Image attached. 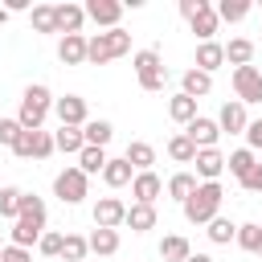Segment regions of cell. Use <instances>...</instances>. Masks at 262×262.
<instances>
[{
  "label": "cell",
  "mask_w": 262,
  "mask_h": 262,
  "mask_svg": "<svg viewBox=\"0 0 262 262\" xmlns=\"http://www.w3.org/2000/svg\"><path fill=\"white\" fill-rule=\"evenodd\" d=\"M242 188H246V192H262V164H254V172L242 180Z\"/></svg>",
  "instance_id": "f6af8a7d"
},
{
  "label": "cell",
  "mask_w": 262,
  "mask_h": 262,
  "mask_svg": "<svg viewBox=\"0 0 262 262\" xmlns=\"http://www.w3.org/2000/svg\"><path fill=\"white\" fill-rule=\"evenodd\" d=\"M53 151H57L53 131H37V135H33V160H49Z\"/></svg>",
  "instance_id": "f35d334b"
},
{
  "label": "cell",
  "mask_w": 262,
  "mask_h": 262,
  "mask_svg": "<svg viewBox=\"0 0 262 262\" xmlns=\"http://www.w3.org/2000/svg\"><path fill=\"white\" fill-rule=\"evenodd\" d=\"M127 225V205L119 196H98L94 201V229H119Z\"/></svg>",
  "instance_id": "9c48e42d"
},
{
  "label": "cell",
  "mask_w": 262,
  "mask_h": 262,
  "mask_svg": "<svg viewBox=\"0 0 262 262\" xmlns=\"http://www.w3.org/2000/svg\"><path fill=\"white\" fill-rule=\"evenodd\" d=\"M168 156H172L176 164H192V160H196V147H192V139H188L184 131H176V135L168 139Z\"/></svg>",
  "instance_id": "836d02e7"
},
{
  "label": "cell",
  "mask_w": 262,
  "mask_h": 262,
  "mask_svg": "<svg viewBox=\"0 0 262 262\" xmlns=\"http://www.w3.org/2000/svg\"><path fill=\"white\" fill-rule=\"evenodd\" d=\"M86 254H90V242H86L82 233H66L61 258H66V262H86Z\"/></svg>",
  "instance_id": "d590c367"
},
{
  "label": "cell",
  "mask_w": 262,
  "mask_h": 262,
  "mask_svg": "<svg viewBox=\"0 0 262 262\" xmlns=\"http://www.w3.org/2000/svg\"><path fill=\"white\" fill-rule=\"evenodd\" d=\"M188 29L196 33V41H213V33L221 29V16H217V4L201 0V8L188 16Z\"/></svg>",
  "instance_id": "8fae6325"
},
{
  "label": "cell",
  "mask_w": 262,
  "mask_h": 262,
  "mask_svg": "<svg viewBox=\"0 0 262 262\" xmlns=\"http://www.w3.org/2000/svg\"><path fill=\"white\" fill-rule=\"evenodd\" d=\"M20 131H25V127H20L16 119H0V143H4V147H12V143L20 139Z\"/></svg>",
  "instance_id": "60d3db41"
},
{
  "label": "cell",
  "mask_w": 262,
  "mask_h": 262,
  "mask_svg": "<svg viewBox=\"0 0 262 262\" xmlns=\"http://www.w3.org/2000/svg\"><path fill=\"white\" fill-rule=\"evenodd\" d=\"M41 233H45V201L33 196V192H25V196H20V217H16V225L8 229V246L29 250V246L41 242Z\"/></svg>",
  "instance_id": "6da1fadb"
},
{
  "label": "cell",
  "mask_w": 262,
  "mask_h": 262,
  "mask_svg": "<svg viewBox=\"0 0 262 262\" xmlns=\"http://www.w3.org/2000/svg\"><path fill=\"white\" fill-rule=\"evenodd\" d=\"M196 70H205V74H213V70H221L225 66V45L221 41H201L196 45V61H192Z\"/></svg>",
  "instance_id": "ac0fdd59"
},
{
  "label": "cell",
  "mask_w": 262,
  "mask_h": 262,
  "mask_svg": "<svg viewBox=\"0 0 262 262\" xmlns=\"http://www.w3.org/2000/svg\"><path fill=\"white\" fill-rule=\"evenodd\" d=\"M258 254H262V250H258Z\"/></svg>",
  "instance_id": "f907efd6"
},
{
  "label": "cell",
  "mask_w": 262,
  "mask_h": 262,
  "mask_svg": "<svg viewBox=\"0 0 262 262\" xmlns=\"http://www.w3.org/2000/svg\"><path fill=\"white\" fill-rule=\"evenodd\" d=\"M184 135L192 139V147H196V151H205V147H217V139H221V127H217V119H205V115H196V119L184 127Z\"/></svg>",
  "instance_id": "7c38bea8"
},
{
  "label": "cell",
  "mask_w": 262,
  "mask_h": 262,
  "mask_svg": "<svg viewBox=\"0 0 262 262\" xmlns=\"http://www.w3.org/2000/svg\"><path fill=\"white\" fill-rule=\"evenodd\" d=\"M8 16H12V12H8V8H0V25H4V20H8Z\"/></svg>",
  "instance_id": "c3c4849f"
},
{
  "label": "cell",
  "mask_w": 262,
  "mask_h": 262,
  "mask_svg": "<svg viewBox=\"0 0 262 262\" xmlns=\"http://www.w3.org/2000/svg\"><path fill=\"white\" fill-rule=\"evenodd\" d=\"M82 135H86V147H106L111 135H115V127H111L106 119H90V123L82 127Z\"/></svg>",
  "instance_id": "4dcf8cb0"
},
{
  "label": "cell",
  "mask_w": 262,
  "mask_h": 262,
  "mask_svg": "<svg viewBox=\"0 0 262 262\" xmlns=\"http://www.w3.org/2000/svg\"><path fill=\"white\" fill-rule=\"evenodd\" d=\"M217 16L229 20V25H233V20H246V16H250V0H221V4H217Z\"/></svg>",
  "instance_id": "74e56055"
},
{
  "label": "cell",
  "mask_w": 262,
  "mask_h": 262,
  "mask_svg": "<svg viewBox=\"0 0 262 262\" xmlns=\"http://www.w3.org/2000/svg\"><path fill=\"white\" fill-rule=\"evenodd\" d=\"M29 25H33V33H57V12H53V4H37V8L29 12Z\"/></svg>",
  "instance_id": "d6a6232c"
},
{
  "label": "cell",
  "mask_w": 262,
  "mask_h": 262,
  "mask_svg": "<svg viewBox=\"0 0 262 262\" xmlns=\"http://www.w3.org/2000/svg\"><path fill=\"white\" fill-rule=\"evenodd\" d=\"M33 135H37V131H20V139L12 143V156H16V160H33Z\"/></svg>",
  "instance_id": "b9f144b4"
},
{
  "label": "cell",
  "mask_w": 262,
  "mask_h": 262,
  "mask_svg": "<svg viewBox=\"0 0 262 262\" xmlns=\"http://www.w3.org/2000/svg\"><path fill=\"white\" fill-rule=\"evenodd\" d=\"M217 127L221 131H229V135H246V127H250V115H246V102H237V98H229L221 111H217Z\"/></svg>",
  "instance_id": "4fadbf2b"
},
{
  "label": "cell",
  "mask_w": 262,
  "mask_h": 262,
  "mask_svg": "<svg viewBox=\"0 0 262 262\" xmlns=\"http://www.w3.org/2000/svg\"><path fill=\"white\" fill-rule=\"evenodd\" d=\"M246 147H250V151H262V115L250 119V127H246Z\"/></svg>",
  "instance_id": "7bdbcfd3"
},
{
  "label": "cell",
  "mask_w": 262,
  "mask_h": 262,
  "mask_svg": "<svg viewBox=\"0 0 262 262\" xmlns=\"http://www.w3.org/2000/svg\"><path fill=\"white\" fill-rule=\"evenodd\" d=\"M86 242H90V254H102V258L119 254V229H94Z\"/></svg>",
  "instance_id": "f546056e"
},
{
  "label": "cell",
  "mask_w": 262,
  "mask_h": 262,
  "mask_svg": "<svg viewBox=\"0 0 262 262\" xmlns=\"http://www.w3.org/2000/svg\"><path fill=\"white\" fill-rule=\"evenodd\" d=\"M131 180H135V168H131L123 156L102 168V184H106V188H123V184H131Z\"/></svg>",
  "instance_id": "603a6c76"
},
{
  "label": "cell",
  "mask_w": 262,
  "mask_h": 262,
  "mask_svg": "<svg viewBox=\"0 0 262 262\" xmlns=\"http://www.w3.org/2000/svg\"><path fill=\"white\" fill-rule=\"evenodd\" d=\"M0 262H33V254L20 250V246H4V250H0Z\"/></svg>",
  "instance_id": "ee69618b"
},
{
  "label": "cell",
  "mask_w": 262,
  "mask_h": 262,
  "mask_svg": "<svg viewBox=\"0 0 262 262\" xmlns=\"http://www.w3.org/2000/svg\"><path fill=\"white\" fill-rule=\"evenodd\" d=\"M53 196L61 201V205H82L86 196H90V176L74 164V168H61L57 176H53Z\"/></svg>",
  "instance_id": "8992f818"
},
{
  "label": "cell",
  "mask_w": 262,
  "mask_h": 262,
  "mask_svg": "<svg viewBox=\"0 0 262 262\" xmlns=\"http://www.w3.org/2000/svg\"><path fill=\"white\" fill-rule=\"evenodd\" d=\"M196 180L201 184H209V180H217L221 172H225V156L217 151V147H205V151H196Z\"/></svg>",
  "instance_id": "e0dca14e"
},
{
  "label": "cell",
  "mask_w": 262,
  "mask_h": 262,
  "mask_svg": "<svg viewBox=\"0 0 262 262\" xmlns=\"http://www.w3.org/2000/svg\"><path fill=\"white\" fill-rule=\"evenodd\" d=\"M254 164H258V156H254L250 147H237V151L225 156V168H229V176H237V180H246V176L254 172Z\"/></svg>",
  "instance_id": "cb8c5ba5"
},
{
  "label": "cell",
  "mask_w": 262,
  "mask_h": 262,
  "mask_svg": "<svg viewBox=\"0 0 262 262\" xmlns=\"http://www.w3.org/2000/svg\"><path fill=\"white\" fill-rule=\"evenodd\" d=\"M131 66H135V78H139V86H143L147 94H160V90H164L168 70H164V61H160L156 49H135V53H131Z\"/></svg>",
  "instance_id": "5b68a950"
},
{
  "label": "cell",
  "mask_w": 262,
  "mask_h": 262,
  "mask_svg": "<svg viewBox=\"0 0 262 262\" xmlns=\"http://www.w3.org/2000/svg\"><path fill=\"white\" fill-rule=\"evenodd\" d=\"M82 8H86V20L102 25V33L106 29H119V20H123V4L119 0H86Z\"/></svg>",
  "instance_id": "30bf717a"
},
{
  "label": "cell",
  "mask_w": 262,
  "mask_h": 262,
  "mask_svg": "<svg viewBox=\"0 0 262 262\" xmlns=\"http://www.w3.org/2000/svg\"><path fill=\"white\" fill-rule=\"evenodd\" d=\"M53 115L61 127H86L90 115H86V98L82 94H66V98H53Z\"/></svg>",
  "instance_id": "ba28073f"
},
{
  "label": "cell",
  "mask_w": 262,
  "mask_h": 262,
  "mask_svg": "<svg viewBox=\"0 0 262 262\" xmlns=\"http://www.w3.org/2000/svg\"><path fill=\"white\" fill-rule=\"evenodd\" d=\"M0 250H4V229H0Z\"/></svg>",
  "instance_id": "681fc988"
},
{
  "label": "cell",
  "mask_w": 262,
  "mask_h": 262,
  "mask_svg": "<svg viewBox=\"0 0 262 262\" xmlns=\"http://www.w3.org/2000/svg\"><path fill=\"white\" fill-rule=\"evenodd\" d=\"M196 8H201V0H180V16H184V20H188Z\"/></svg>",
  "instance_id": "bcb514c9"
},
{
  "label": "cell",
  "mask_w": 262,
  "mask_h": 262,
  "mask_svg": "<svg viewBox=\"0 0 262 262\" xmlns=\"http://www.w3.org/2000/svg\"><path fill=\"white\" fill-rule=\"evenodd\" d=\"M213 90V74H205V70H184L180 74V94H188V98H205Z\"/></svg>",
  "instance_id": "d6986e66"
},
{
  "label": "cell",
  "mask_w": 262,
  "mask_h": 262,
  "mask_svg": "<svg viewBox=\"0 0 262 262\" xmlns=\"http://www.w3.org/2000/svg\"><path fill=\"white\" fill-rule=\"evenodd\" d=\"M53 143H57V151H66V156H82L86 135H82V127H57V131H53Z\"/></svg>",
  "instance_id": "7402d4cb"
},
{
  "label": "cell",
  "mask_w": 262,
  "mask_h": 262,
  "mask_svg": "<svg viewBox=\"0 0 262 262\" xmlns=\"http://www.w3.org/2000/svg\"><path fill=\"white\" fill-rule=\"evenodd\" d=\"M237 246H242L246 254H258V250H262V225H258V221L237 225Z\"/></svg>",
  "instance_id": "e575fe53"
},
{
  "label": "cell",
  "mask_w": 262,
  "mask_h": 262,
  "mask_svg": "<svg viewBox=\"0 0 262 262\" xmlns=\"http://www.w3.org/2000/svg\"><path fill=\"white\" fill-rule=\"evenodd\" d=\"M221 201H225V188H221L217 180L196 184V192L180 205V209H184V221H188V225H209L213 217H221Z\"/></svg>",
  "instance_id": "7a4b0ae2"
},
{
  "label": "cell",
  "mask_w": 262,
  "mask_h": 262,
  "mask_svg": "<svg viewBox=\"0 0 262 262\" xmlns=\"http://www.w3.org/2000/svg\"><path fill=\"white\" fill-rule=\"evenodd\" d=\"M188 262H213V254H188Z\"/></svg>",
  "instance_id": "7dc6e473"
},
{
  "label": "cell",
  "mask_w": 262,
  "mask_h": 262,
  "mask_svg": "<svg viewBox=\"0 0 262 262\" xmlns=\"http://www.w3.org/2000/svg\"><path fill=\"white\" fill-rule=\"evenodd\" d=\"M20 188L16 184H4L0 188V217H20Z\"/></svg>",
  "instance_id": "8d00e7d4"
},
{
  "label": "cell",
  "mask_w": 262,
  "mask_h": 262,
  "mask_svg": "<svg viewBox=\"0 0 262 262\" xmlns=\"http://www.w3.org/2000/svg\"><path fill=\"white\" fill-rule=\"evenodd\" d=\"M127 229L131 233H147V229H156V205H127Z\"/></svg>",
  "instance_id": "44dd1931"
},
{
  "label": "cell",
  "mask_w": 262,
  "mask_h": 262,
  "mask_svg": "<svg viewBox=\"0 0 262 262\" xmlns=\"http://www.w3.org/2000/svg\"><path fill=\"white\" fill-rule=\"evenodd\" d=\"M53 12H57V33L61 37H70V33H82V25H86V8L82 4H53Z\"/></svg>",
  "instance_id": "2e32d148"
},
{
  "label": "cell",
  "mask_w": 262,
  "mask_h": 262,
  "mask_svg": "<svg viewBox=\"0 0 262 262\" xmlns=\"http://www.w3.org/2000/svg\"><path fill=\"white\" fill-rule=\"evenodd\" d=\"M196 184H201V180H196V172H176V176L168 180V196L184 205V201H188V196L196 192Z\"/></svg>",
  "instance_id": "f1b7e54d"
},
{
  "label": "cell",
  "mask_w": 262,
  "mask_h": 262,
  "mask_svg": "<svg viewBox=\"0 0 262 262\" xmlns=\"http://www.w3.org/2000/svg\"><path fill=\"white\" fill-rule=\"evenodd\" d=\"M160 192H164V180H160L156 172H135V180H131V196H135V205H156Z\"/></svg>",
  "instance_id": "9a60e30c"
},
{
  "label": "cell",
  "mask_w": 262,
  "mask_h": 262,
  "mask_svg": "<svg viewBox=\"0 0 262 262\" xmlns=\"http://www.w3.org/2000/svg\"><path fill=\"white\" fill-rule=\"evenodd\" d=\"M123 53H131V33L106 29V33H94V37H90L86 61H90V66H106V61H115V57H123Z\"/></svg>",
  "instance_id": "277c9868"
},
{
  "label": "cell",
  "mask_w": 262,
  "mask_h": 262,
  "mask_svg": "<svg viewBox=\"0 0 262 262\" xmlns=\"http://www.w3.org/2000/svg\"><path fill=\"white\" fill-rule=\"evenodd\" d=\"M123 160H127L135 172H151V164H156V147H151V143H143V139H131V143H127V151H123Z\"/></svg>",
  "instance_id": "ffe728a7"
},
{
  "label": "cell",
  "mask_w": 262,
  "mask_h": 262,
  "mask_svg": "<svg viewBox=\"0 0 262 262\" xmlns=\"http://www.w3.org/2000/svg\"><path fill=\"white\" fill-rule=\"evenodd\" d=\"M86 49H90V37H86V33H70V37L57 41L61 66H86Z\"/></svg>",
  "instance_id": "5bb4252c"
},
{
  "label": "cell",
  "mask_w": 262,
  "mask_h": 262,
  "mask_svg": "<svg viewBox=\"0 0 262 262\" xmlns=\"http://www.w3.org/2000/svg\"><path fill=\"white\" fill-rule=\"evenodd\" d=\"M205 233H209V242H213V246H229V242H237V225H233L229 217H213Z\"/></svg>",
  "instance_id": "1f68e13d"
},
{
  "label": "cell",
  "mask_w": 262,
  "mask_h": 262,
  "mask_svg": "<svg viewBox=\"0 0 262 262\" xmlns=\"http://www.w3.org/2000/svg\"><path fill=\"white\" fill-rule=\"evenodd\" d=\"M168 115H172L180 127H188V123L196 119V98H188V94H172V98H168Z\"/></svg>",
  "instance_id": "4316f807"
},
{
  "label": "cell",
  "mask_w": 262,
  "mask_h": 262,
  "mask_svg": "<svg viewBox=\"0 0 262 262\" xmlns=\"http://www.w3.org/2000/svg\"><path fill=\"white\" fill-rule=\"evenodd\" d=\"M49 111H53V94H49V86L33 82V86H25V94H20L16 123H20L25 131H41V123H45V115H49Z\"/></svg>",
  "instance_id": "3957f363"
},
{
  "label": "cell",
  "mask_w": 262,
  "mask_h": 262,
  "mask_svg": "<svg viewBox=\"0 0 262 262\" xmlns=\"http://www.w3.org/2000/svg\"><path fill=\"white\" fill-rule=\"evenodd\" d=\"M111 164V156H106V147H82V156H78V168L86 172V176H102V168Z\"/></svg>",
  "instance_id": "83f0119b"
},
{
  "label": "cell",
  "mask_w": 262,
  "mask_h": 262,
  "mask_svg": "<svg viewBox=\"0 0 262 262\" xmlns=\"http://www.w3.org/2000/svg\"><path fill=\"white\" fill-rule=\"evenodd\" d=\"M61 246H66V233H41V242H37V250L45 254V258H61Z\"/></svg>",
  "instance_id": "ab89813d"
},
{
  "label": "cell",
  "mask_w": 262,
  "mask_h": 262,
  "mask_svg": "<svg viewBox=\"0 0 262 262\" xmlns=\"http://www.w3.org/2000/svg\"><path fill=\"white\" fill-rule=\"evenodd\" d=\"M233 94L237 102H262V70L258 66H237L233 70Z\"/></svg>",
  "instance_id": "52a82bcc"
},
{
  "label": "cell",
  "mask_w": 262,
  "mask_h": 262,
  "mask_svg": "<svg viewBox=\"0 0 262 262\" xmlns=\"http://www.w3.org/2000/svg\"><path fill=\"white\" fill-rule=\"evenodd\" d=\"M225 61L237 70V66H250L254 61V41L250 37H233L229 45H225Z\"/></svg>",
  "instance_id": "484cf974"
},
{
  "label": "cell",
  "mask_w": 262,
  "mask_h": 262,
  "mask_svg": "<svg viewBox=\"0 0 262 262\" xmlns=\"http://www.w3.org/2000/svg\"><path fill=\"white\" fill-rule=\"evenodd\" d=\"M188 254H192V246H188V237H180V233H168V237L160 242V258H164V262H188Z\"/></svg>",
  "instance_id": "d4e9b609"
}]
</instances>
